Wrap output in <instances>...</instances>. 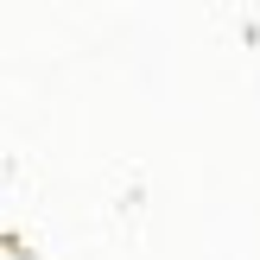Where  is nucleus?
<instances>
[]
</instances>
